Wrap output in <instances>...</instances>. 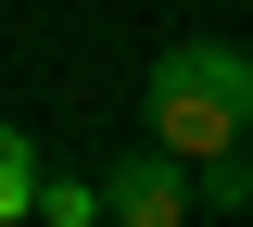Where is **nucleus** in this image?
<instances>
[{
	"instance_id": "nucleus-1",
	"label": "nucleus",
	"mask_w": 253,
	"mask_h": 227,
	"mask_svg": "<svg viewBox=\"0 0 253 227\" xmlns=\"http://www.w3.org/2000/svg\"><path fill=\"white\" fill-rule=\"evenodd\" d=\"M139 114H152V139L177 164L241 152V139H253V51H241V38H177V51L139 76Z\"/></svg>"
},
{
	"instance_id": "nucleus-2",
	"label": "nucleus",
	"mask_w": 253,
	"mask_h": 227,
	"mask_svg": "<svg viewBox=\"0 0 253 227\" xmlns=\"http://www.w3.org/2000/svg\"><path fill=\"white\" fill-rule=\"evenodd\" d=\"M203 202H190V164L165 152V139H139V152L101 164V227H190Z\"/></svg>"
},
{
	"instance_id": "nucleus-3",
	"label": "nucleus",
	"mask_w": 253,
	"mask_h": 227,
	"mask_svg": "<svg viewBox=\"0 0 253 227\" xmlns=\"http://www.w3.org/2000/svg\"><path fill=\"white\" fill-rule=\"evenodd\" d=\"M26 202H38V139L0 114V227H26Z\"/></svg>"
},
{
	"instance_id": "nucleus-4",
	"label": "nucleus",
	"mask_w": 253,
	"mask_h": 227,
	"mask_svg": "<svg viewBox=\"0 0 253 227\" xmlns=\"http://www.w3.org/2000/svg\"><path fill=\"white\" fill-rule=\"evenodd\" d=\"M38 227H101V177H51L38 164V202H26Z\"/></svg>"
}]
</instances>
